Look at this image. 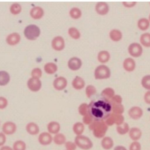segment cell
I'll return each instance as SVG.
<instances>
[{
    "label": "cell",
    "mask_w": 150,
    "mask_h": 150,
    "mask_svg": "<svg viewBox=\"0 0 150 150\" xmlns=\"http://www.w3.org/2000/svg\"><path fill=\"white\" fill-rule=\"evenodd\" d=\"M142 146L140 143L137 141H134L129 146V150H141Z\"/></svg>",
    "instance_id": "cell-44"
},
{
    "label": "cell",
    "mask_w": 150,
    "mask_h": 150,
    "mask_svg": "<svg viewBox=\"0 0 150 150\" xmlns=\"http://www.w3.org/2000/svg\"><path fill=\"white\" fill-rule=\"evenodd\" d=\"M69 34L70 37L74 39H78L80 38V34L79 31L75 28H71L69 30Z\"/></svg>",
    "instance_id": "cell-38"
},
{
    "label": "cell",
    "mask_w": 150,
    "mask_h": 150,
    "mask_svg": "<svg viewBox=\"0 0 150 150\" xmlns=\"http://www.w3.org/2000/svg\"><path fill=\"white\" fill-rule=\"evenodd\" d=\"M114 91L112 88H108L105 89L102 92L101 95H102V97L110 100L114 96Z\"/></svg>",
    "instance_id": "cell-33"
},
{
    "label": "cell",
    "mask_w": 150,
    "mask_h": 150,
    "mask_svg": "<svg viewBox=\"0 0 150 150\" xmlns=\"http://www.w3.org/2000/svg\"><path fill=\"white\" fill-rule=\"evenodd\" d=\"M129 54L134 58H139L142 56L143 52L142 47L139 43H132L128 48Z\"/></svg>",
    "instance_id": "cell-6"
},
{
    "label": "cell",
    "mask_w": 150,
    "mask_h": 150,
    "mask_svg": "<svg viewBox=\"0 0 150 150\" xmlns=\"http://www.w3.org/2000/svg\"><path fill=\"white\" fill-rule=\"evenodd\" d=\"M98 59L99 62L102 63H106L110 59V54L107 51H101L98 54Z\"/></svg>",
    "instance_id": "cell-28"
},
{
    "label": "cell",
    "mask_w": 150,
    "mask_h": 150,
    "mask_svg": "<svg viewBox=\"0 0 150 150\" xmlns=\"http://www.w3.org/2000/svg\"><path fill=\"white\" fill-rule=\"evenodd\" d=\"M112 112L115 114H122L124 111V108L122 104H112Z\"/></svg>",
    "instance_id": "cell-34"
},
{
    "label": "cell",
    "mask_w": 150,
    "mask_h": 150,
    "mask_svg": "<svg viewBox=\"0 0 150 150\" xmlns=\"http://www.w3.org/2000/svg\"><path fill=\"white\" fill-rule=\"evenodd\" d=\"M6 142V135L3 132H1L0 133V147L4 146Z\"/></svg>",
    "instance_id": "cell-47"
},
{
    "label": "cell",
    "mask_w": 150,
    "mask_h": 150,
    "mask_svg": "<svg viewBox=\"0 0 150 150\" xmlns=\"http://www.w3.org/2000/svg\"><path fill=\"white\" fill-rule=\"evenodd\" d=\"M30 15L33 18L39 19L41 18L44 15V11L40 7H35L32 9L30 11Z\"/></svg>",
    "instance_id": "cell-25"
},
{
    "label": "cell",
    "mask_w": 150,
    "mask_h": 150,
    "mask_svg": "<svg viewBox=\"0 0 150 150\" xmlns=\"http://www.w3.org/2000/svg\"><path fill=\"white\" fill-rule=\"evenodd\" d=\"M69 14L72 18L78 19L81 17L82 12L79 9L77 8H74L70 10Z\"/></svg>",
    "instance_id": "cell-37"
},
{
    "label": "cell",
    "mask_w": 150,
    "mask_h": 150,
    "mask_svg": "<svg viewBox=\"0 0 150 150\" xmlns=\"http://www.w3.org/2000/svg\"><path fill=\"white\" fill-rule=\"evenodd\" d=\"M74 143L77 147L82 150H90L93 147L91 140L87 137L82 134L76 136L75 138Z\"/></svg>",
    "instance_id": "cell-3"
},
{
    "label": "cell",
    "mask_w": 150,
    "mask_h": 150,
    "mask_svg": "<svg viewBox=\"0 0 150 150\" xmlns=\"http://www.w3.org/2000/svg\"><path fill=\"white\" fill-rule=\"evenodd\" d=\"M52 48L55 51H62L65 48V40L60 36L55 37L52 41Z\"/></svg>",
    "instance_id": "cell-11"
},
{
    "label": "cell",
    "mask_w": 150,
    "mask_h": 150,
    "mask_svg": "<svg viewBox=\"0 0 150 150\" xmlns=\"http://www.w3.org/2000/svg\"><path fill=\"white\" fill-rule=\"evenodd\" d=\"M26 132L31 135H36L39 133L40 128L38 124L35 122L28 123L25 127Z\"/></svg>",
    "instance_id": "cell-16"
},
{
    "label": "cell",
    "mask_w": 150,
    "mask_h": 150,
    "mask_svg": "<svg viewBox=\"0 0 150 150\" xmlns=\"http://www.w3.org/2000/svg\"><path fill=\"white\" fill-rule=\"evenodd\" d=\"M114 150H127L126 148L124 146H117L115 147L114 149Z\"/></svg>",
    "instance_id": "cell-50"
},
{
    "label": "cell",
    "mask_w": 150,
    "mask_h": 150,
    "mask_svg": "<svg viewBox=\"0 0 150 150\" xmlns=\"http://www.w3.org/2000/svg\"><path fill=\"white\" fill-rule=\"evenodd\" d=\"M65 144L67 150H76V149L77 146L74 142H67Z\"/></svg>",
    "instance_id": "cell-45"
},
{
    "label": "cell",
    "mask_w": 150,
    "mask_h": 150,
    "mask_svg": "<svg viewBox=\"0 0 150 150\" xmlns=\"http://www.w3.org/2000/svg\"><path fill=\"white\" fill-rule=\"evenodd\" d=\"M82 65V62L81 60L77 57L71 58L68 62V67L73 71H76L80 69Z\"/></svg>",
    "instance_id": "cell-14"
},
{
    "label": "cell",
    "mask_w": 150,
    "mask_h": 150,
    "mask_svg": "<svg viewBox=\"0 0 150 150\" xmlns=\"http://www.w3.org/2000/svg\"><path fill=\"white\" fill-rule=\"evenodd\" d=\"M129 136L133 141H138L142 137V131L138 128H132L129 130Z\"/></svg>",
    "instance_id": "cell-20"
},
{
    "label": "cell",
    "mask_w": 150,
    "mask_h": 150,
    "mask_svg": "<svg viewBox=\"0 0 150 150\" xmlns=\"http://www.w3.org/2000/svg\"></svg>",
    "instance_id": "cell-54"
},
{
    "label": "cell",
    "mask_w": 150,
    "mask_h": 150,
    "mask_svg": "<svg viewBox=\"0 0 150 150\" xmlns=\"http://www.w3.org/2000/svg\"><path fill=\"white\" fill-rule=\"evenodd\" d=\"M85 85L84 80L79 76H76L72 82V86L74 89L80 90L84 88Z\"/></svg>",
    "instance_id": "cell-23"
},
{
    "label": "cell",
    "mask_w": 150,
    "mask_h": 150,
    "mask_svg": "<svg viewBox=\"0 0 150 150\" xmlns=\"http://www.w3.org/2000/svg\"><path fill=\"white\" fill-rule=\"evenodd\" d=\"M48 133L51 134H56L59 133L61 126L59 123L57 122L52 121L48 123L47 126Z\"/></svg>",
    "instance_id": "cell-17"
},
{
    "label": "cell",
    "mask_w": 150,
    "mask_h": 150,
    "mask_svg": "<svg viewBox=\"0 0 150 150\" xmlns=\"http://www.w3.org/2000/svg\"><path fill=\"white\" fill-rule=\"evenodd\" d=\"M20 35L17 33H13L9 34L6 38V43L11 46L18 45L21 41Z\"/></svg>",
    "instance_id": "cell-10"
},
{
    "label": "cell",
    "mask_w": 150,
    "mask_h": 150,
    "mask_svg": "<svg viewBox=\"0 0 150 150\" xmlns=\"http://www.w3.org/2000/svg\"></svg>",
    "instance_id": "cell-55"
},
{
    "label": "cell",
    "mask_w": 150,
    "mask_h": 150,
    "mask_svg": "<svg viewBox=\"0 0 150 150\" xmlns=\"http://www.w3.org/2000/svg\"><path fill=\"white\" fill-rule=\"evenodd\" d=\"M110 100L112 105V104H121L122 102V98L120 95H114Z\"/></svg>",
    "instance_id": "cell-43"
},
{
    "label": "cell",
    "mask_w": 150,
    "mask_h": 150,
    "mask_svg": "<svg viewBox=\"0 0 150 150\" xmlns=\"http://www.w3.org/2000/svg\"><path fill=\"white\" fill-rule=\"evenodd\" d=\"M79 110L80 114L85 116L88 114V105L86 104H83L79 107Z\"/></svg>",
    "instance_id": "cell-42"
},
{
    "label": "cell",
    "mask_w": 150,
    "mask_h": 150,
    "mask_svg": "<svg viewBox=\"0 0 150 150\" xmlns=\"http://www.w3.org/2000/svg\"><path fill=\"white\" fill-rule=\"evenodd\" d=\"M96 11L99 14L101 15L107 14L109 11V8L107 4L105 2H99L95 7Z\"/></svg>",
    "instance_id": "cell-21"
},
{
    "label": "cell",
    "mask_w": 150,
    "mask_h": 150,
    "mask_svg": "<svg viewBox=\"0 0 150 150\" xmlns=\"http://www.w3.org/2000/svg\"><path fill=\"white\" fill-rule=\"evenodd\" d=\"M26 145L25 142L22 140L16 141L13 144L12 149L13 150H25Z\"/></svg>",
    "instance_id": "cell-32"
},
{
    "label": "cell",
    "mask_w": 150,
    "mask_h": 150,
    "mask_svg": "<svg viewBox=\"0 0 150 150\" xmlns=\"http://www.w3.org/2000/svg\"><path fill=\"white\" fill-rule=\"evenodd\" d=\"M32 77L39 78L42 76V71L38 68L33 69L31 72Z\"/></svg>",
    "instance_id": "cell-40"
},
{
    "label": "cell",
    "mask_w": 150,
    "mask_h": 150,
    "mask_svg": "<svg viewBox=\"0 0 150 150\" xmlns=\"http://www.w3.org/2000/svg\"><path fill=\"white\" fill-rule=\"evenodd\" d=\"M40 34V30L35 25H30L25 27L24 30L25 37L28 40H36Z\"/></svg>",
    "instance_id": "cell-4"
},
{
    "label": "cell",
    "mask_w": 150,
    "mask_h": 150,
    "mask_svg": "<svg viewBox=\"0 0 150 150\" xmlns=\"http://www.w3.org/2000/svg\"><path fill=\"white\" fill-rule=\"evenodd\" d=\"M140 41L142 45L145 47H150V33H143L140 37Z\"/></svg>",
    "instance_id": "cell-29"
},
{
    "label": "cell",
    "mask_w": 150,
    "mask_h": 150,
    "mask_svg": "<svg viewBox=\"0 0 150 150\" xmlns=\"http://www.w3.org/2000/svg\"><path fill=\"white\" fill-rule=\"evenodd\" d=\"M27 86L30 91L36 92L39 91L41 89L42 83L39 78L31 77L28 79Z\"/></svg>",
    "instance_id": "cell-7"
},
{
    "label": "cell",
    "mask_w": 150,
    "mask_h": 150,
    "mask_svg": "<svg viewBox=\"0 0 150 150\" xmlns=\"http://www.w3.org/2000/svg\"><path fill=\"white\" fill-rule=\"evenodd\" d=\"M136 67V64L135 61L132 58H127L123 62V68L127 72H133L135 69Z\"/></svg>",
    "instance_id": "cell-15"
},
{
    "label": "cell",
    "mask_w": 150,
    "mask_h": 150,
    "mask_svg": "<svg viewBox=\"0 0 150 150\" xmlns=\"http://www.w3.org/2000/svg\"><path fill=\"white\" fill-rule=\"evenodd\" d=\"M112 109L110 100L102 96L91 101L88 105V113L93 120L103 121L111 115Z\"/></svg>",
    "instance_id": "cell-1"
},
{
    "label": "cell",
    "mask_w": 150,
    "mask_h": 150,
    "mask_svg": "<svg viewBox=\"0 0 150 150\" xmlns=\"http://www.w3.org/2000/svg\"><path fill=\"white\" fill-rule=\"evenodd\" d=\"M10 80V75L8 72L4 70L0 71V86H5L9 83Z\"/></svg>",
    "instance_id": "cell-18"
},
{
    "label": "cell",
    "mask_w": 150,
    "mask_h": 150,
    "mask_svg": "<svg viewBox=\"0 0 150 150\" xmlns=\"http://www.w3.org/2000/svg\"><path fill=\"white\" fill-rule=\"evenodd\" d=\"M89 128L93 131V136L97 138H103L108 129V126L103 121L93 120L89 125Z\"/></svg>",
    "instance_id": "cell-2"
},
{
    "label": "cell",
    "mask_w": 150,
    "mask_h": 150,
    "mask_svg": "<svg viewBox=\"0 0 150 150\" xmlns=\"http://www.w3.org/2000/svg\"><path fill=\"white\" fill-rule=\"evenodd\" d=\"M150 22L149 19L142 18L139 19L137 22V27L142 31H146L149 28Z\"/></svg>",
    "instance_id": "cell-22"
},
{
    "label": "cell",
    "mask_w": 150,
    "mask_h": 150,
    "mask_svg": "<svg viewBox=\"0 0 150 150\" xmlns=\"http://www.w3.org/2000/svg\"><path fill=\"white\" fill-rule=\"evenodd\" d=\"M129 117L134 120H138L143 115L142 109L138 106H134L130 108L128 111Z\"/></svg>",
    "instance_id": "cell-12"
},
{
    "label": "cell",
    "mask_w": 150,
    "mask_h": 150,
    "mask_svg": "<svg viewBox=\"0 0 150 150\" xmlns=\"http://www.w3.org/2000/svg\"><path fill=\"white\" fill-rule=\"evenodd\" d=\"M21 10V7L20 5L17 4H12L11 8V11L12 12V14H18L20 12Z\"/></svg>",
    "instance_id": "cell-41"
},
{
    "label": "cell",
    "mask_w": 150,
    "mask_h": 150,
    "mask_svg": "<svg viewBox=\"0 0 150 150\" xmlns=\"http://www.w3.org/2000/svg\"><path fill=\"white\" fill-rule=\"evenodd\" d=\"M8 101L5 97L0 96V109L3 110L8 106Z\"/></svg>",
    "instance_id": "cell-39"
},
{
    "label": "cell",
    "mask_w": 150,
    "mask_h": 150,
    "mask_svg": "<svg viewBox=\"0 0 150 150\" xmlns=\"http://www.w3.org/2000/svg\"><path fill=\"white\" fill-rule=\"evenodd\" d=\"M0 124H1V122H0Z\"/></svg>",
    "instance_id": "cell-53"
},
{
    "label": "cell",
    "mask_w": 150,
    "mask_h": 150,
    "mask_svg": "<svg viewBox=\"0 0 150 150\" xmlns=\"http://www.w3.org/2000/svg\"><path fill=\"white\" fill-rule=\"evenodd\" d=\"M53 141L56 145H62L66 143L67 138L65 135L59 133L55 134L54 137L53 138Z\"/></svg>",
    "instance_id": "cell-24"
},
{
    "label": "cell",
    "mask_w": 150,
    "mask_h": 150,
    "mask_svg": "<svg viewBox=\"0 0 150 150\" xmlns=\"http://www.w3.org/2000/svg\"><path fill=\"white\" fill-rule=\"evenodd\" d=\"M136 2H123V4L125 7L127 8H132L136 4Z\"/></svg>",
    "instance_id": "cell-49"
},
{
    "label": "cell",
    "mask_w": 150,
    "mask_h": 150,
    "mask_svg": "<svg viewBox=\"0 0 150 150\" xmlns=\"http://www.w3.org/2000/svg\"><path fill=\"white\" fill-rule=\"evenodd\" d=\"M38 141L41 145L47 146L52 143L53 137L51 134L48 132H42L39 136Z\"/></svg>",
    "instance_id": "cell-9"
},
{
    "label": "cell",
    "mask_w": 150,
    "mask_h": 150,
    "mask_svg": "<svg viewBox=\"0 0 150 150\" xmlns=\"http://www.w3.org/2000/svg\"><path fill=\"white\" fill-rule=\"evenodd\" d=\"M101 145L104 149H111L114 146L113 140L109 137H104L101 140Z\"/></svg>",
    "instance_id": "cell-19"
},
{
    "label": "cell",
    "mask_w": 150,
    "mask_h": 150,
    "mask_svg": "<svg viewBox=\"0 0 150 150\" xmlns=\"http://www.w3.org/2000/svg\"><path fill=\"white\" fill-rule=\"evenodd\" d=\"M141 83L144 89L150 91V75L144 76L142 79Z\"/></svg>",
    "instance_id": "cell-35"
},
{
    "label": "cell",
    "mask_w": 150,
    "mask_h": 150,
    "mask_svg": "<svg viewBox=\"0 0 150 150\" xmlns=\"http://www.w3.org/2000/svg\"><path fill=\"white\" fill-rule=\"evenodd\" d=\"M84 129L83 124L80 122H76L73 126V131L76 136L82 135L84 131Z\"/></svg>",
    "instance_id": "cell-31"
},
{
    "label": "cell",
    "mask_w": 150,
    "mask_h": 150,
    "mask_svg": "<svg viewBox=\"0 0 150 150\" xmlns=\"http://www.w3.org/2000/svg\"><path fill=\"white\" fill-rule=\"evenodd\" d=\"M129 127L128 124L127 122H124L120 125L116 127V131L118 134L120 135L126 134L129 132Z\"/></svg>",
    "instance_id": "cell-30"
},
{
    "label": "cell",
    "mask_w": 150,
    "mask_h": 150,
    "mask_svg": "<svg viewBox=\"0 0 150 150\" xmlns=\"http://www.w3.org/2000/svg\"><path fill=\"white\" fill-rule=\"evenodd\" d=\"M149 21L150 22V14L149 15Z\"/></svg>",
    "instance_id": "cell-52"
},
{
    "label": "cell",
    "mask_w": 150,
    "mask_h": 150,
    "mask_svg": "<svg viewBox=\"0 0 150 150\" xmlns=\"http://www.w3.org/2000/svg\"><path fill=\"white\" fill-rule=\"evenodd\" d=\"M0 150H13L12 148L8 146H3L0 148Z\"/></svg>",
    "instance_id": "cell-51"
},
{
    "label": "cell",
    "mask_w": 150,
    "mask_h": 150,
    "mask_svg": "<svg viewBox=\"0 0 150 150\" xmlns=\"http://www.w3.org/2000/svg\"><path fill=\"white\" fill-rule=\"evenodd\" d=\"M93 121V119L89 115L88 113L84 116L83 118V122L86 125H90Z\"/></svg>",
    "instance_id": "cell-46"
},
{
    "label": "cell",
    "mask_w": 150,
    "mask_h": 150,
    "mask_svg": "<svg viewBox=\"0 0 150 150\" xmlns=\"http://www.w3.org/2000/svg\"><path fill=\"white\" fill-rule=\"evenodd\" d=\"M114 120L115 124L117 126L121 125L124 123V117L122 114H117L113 113Z\"/></svg>",
    "instance_id": "cell-36"
},
{
    "label": "cell",
    "mask_w": 150,
    "mask_h": 150,
    "mask_svg": "<svg viewBox=\"0 0 150 150\" xmlns=\"http://www.w3.org/2000/svg\"><path fill=\"white\" fill-rule=\"evenodd\" d=\"M67 85V81L65 78L59 77L54 79L53 82L54 87L57 91H62Z\"/></svg>",
    "instance_id": "cell-13"
},
{
    "label": "cell",
    "mask_w": 150,
    "mask_h": 150,
    "mask_svg": "<svg viewBox=\"0 0 150 150\" xmlns=\"http://www.w3.org/2000/svg\"><path fill=\"white\" fill-rule=\"evenodd\" d=\"M111 74V70L105 65L98 66L94 71V77L96 79H107L110 78Z\"/></svg>",
    "instance_id": "cell-5"
},
{
    "label": "cell",
    "mask_w": 150,
    "mask_h": 150,
    "mask_svg": "<svg viewBox=\"0 0 150 150\" xmlns=\"http://www.w3.org/2000/svg\"><path fill=\"white\" fill-rule=\"evenodd\" d=\"M16 125L14 122L8 121L4 122L2 127V132L5 135H12L16 133L17 130Z\"/></svg>",
    "instance_id": "cell-8"
},
{
    "label": "cell",
    "mask_w": 150,
    "mask_h": 150,
    "mask_svg": "<svg viewBox=\"0 0 150 150\" xmlns=\"http://www.w3.org/2000/svg\"><path fill=\"white\" fill-rule=\"evenodd\" d=\"M109 36L111 40L115 42L120 41L122 38V33L118 30H112L109 33Z\"/></svg>",
    "instance_id": "cell-27"
},
{
    "label": "cell",
    "mask_w": 150,
    "mask_h": 150,
    "mask_svg": "<svg viewBox=\"0 0 150 150\" xmlns=\"http://www.w3.org/2000/svg\"><path fill=\"white\" fill-rule=\"evenodd\" d=\"M144 100L146 104L150 105V91L145 93L144 95Z\"/></svg>",
    "instance_id": "cell-48"
},
{
    "label": "cell",
    "mask_w": 150,
    "mask_h": 150,
    "mask_svg": "<svg viewBox=\"0 0 150 150\" xmlns=\"http://www.w3.org/2000/svg\"><path fill=\"white\" fill-rule=\"evenodd\" d=\"M44 70L48 74H53L57 72L58 67L56 64L52 62L47 63L44 67Z\"/></svg>",
    "instance_id": "cell-26"
}]
</instances>
